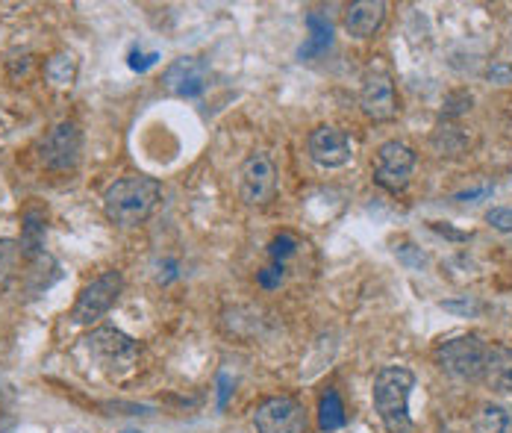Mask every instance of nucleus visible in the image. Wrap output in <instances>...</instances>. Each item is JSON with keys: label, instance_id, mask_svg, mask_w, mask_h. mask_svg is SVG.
<instances>
[{"label": "nucleus", "instance_id": "nucleus-7", "mask_svg": "<svg viewBox=\"0 0 512 433\" xmlns=\"http://www.w3.org/2000/svg\"><path fill=\"white\" fill-rule=\"evenodd\" d=\"M256 433H307V407L292 395H271L254 407Z\"/></svg>", "mask_w": 512, "mask_h": 433}, {"label": "nucleus", "instance_id": "nucleus-4", "mask_svg": "<svg viewBox=\"0 0 512 433\" xmlns=\"http://www.w3.org/2000/svg\"><path fill=\"white\" fill-rule=\"evenodd\" d=\"M486 351L489 342L480 339L477 333H457L442 339L433 348V363L454 380L465 383H480L483 378V366H486Z\"/></svg>", "mask_w": 512, "mask_h": 433}, {"label": "nucleus", "instance_id": "nucleus-24", "mask_svg": "<svg viewBox=\"0 0 512 433\" xmlns=\"http://www.w3.org/2000/svg\"><path fill=\"white\" fill-rule=\"evenodd\" d=\"M486 77H489L492 83H498V86H507V83H512V65L498 62V65H492V68L486 71Z\"/></svg>", "mask_w": 512, "mask_h": 433}, {"label": "nucleus", "instance_id": "nucleus-26", "mask_svg": "<svg viewBox=\"0 0 512 433\" xmlns=\"http://www.w3.org/2000/svg\"><path fill=\"white\" fill-rule=\"evenodd\" d=\"M124 433H139V431H124Z\"/></svg>", "mask_w": 512, "mask_h": 433}, {"label": "nucleus", "instance_id": "nucleus-12", "mask_svg": "<svg viewBox=\"0 0 512 433\" xmlns=\"http://www.w3.org/2000/svg\"><path fill=\"white\" fill-rule=\"evenodd\" d=\"M206 83H209V65L201 56H180L162 74V86L174 98H198L204 95Z\"/></svg>", "mask_w": 512, "mask_h": 433}, {"label": "nucleus", "instance_id": "nucleus-23", "mask_svg": "<svg viewBox=\"0 0 512 433\" xmlns=\"http://www.w3.org/2000/svg\"><path fill=\"white\" fill-rule=\"evenodd\" d=\"M259 286L262 289H277L280 283H283V266H277V263H271L268 269H262L259 271Z\"/></svg>", "mask_w": 512, "mask_h": 433}, {"label": "nucleus", "instance_id": "nucleus-8", "mask_svg": "<svg viewBox=\"0 0 512 433\" xmlns=\"http://www.w3.org/2000/svg\"><path fill=\"white\" fill-rule=\"evenodd\" d=\"M359 107L362 112L377 121H395L398 118V95H395V80L383 65H371L362 74V89H359Z\"/></svg>", "mask_w": 512, "mask_h": 433}, {"label": "nucleus", "instance_id": "nucleus-25", "mask_svg": "<svg viewBox=\"0 0 512 433\" xmlns=\"http://www.w3.org/2000/svg\"><path fill=\"white\" fill-rule=\"evenodd\" d=\"M159 54H130V68L133 71H148L151 65H156Z\"/></svg>", "mask_w": 512, "mask_h": 433}, {"label": "nucleus", "instance_id": "nucleus-9", "mask_svg": "<svg viewBox=\"0 0 512 433\" xmlns=\"http://www.w3.org/2000/svg\"><path fill=\"white\" fill-rule=\"evenodd\" d=\"M239 195L251 207L271 204L277 198V165L265 151L251 154L239 168Z\"/></svg>", "mask_w": 512, "mask_h": 433}, {"label": "nucleus", "instance_id": "nucleus-17", "mask_svg": "<svg viewBox=\"0 0 512 433\" xmlns=\"http://www.w3.org/2000/svg\"><path fill=\"white\" fill-rule=\"evenodd\" d=\"M474 433H512V413L501 404H483L471 419Z\"/></svg>", "mask_w": 512, "mask_h": 433}, {"label": "nucleus", "instance_id": "nucleus-19", "mask_svg": "<svg viewBox=\"0 0 512 433\" xmlns=\"http://www.w3.org/2000/svg\"><path fill=\"white\" fill-rule=\"evenodd\" d=\"M21 260H24L21 242L0 236V295L15 283V277H18V271H21Z\"/></svg>", "mask_w": 512, "mask_h": 433}, {"label": "nucleus", "instance_id": "nucleus-15", "mask_svg": "<svg viewBox=\"0 0 512 433\" xmlns=\"http://www.w3.org/2000/svg\"><path fill=\"white\" fill-rule=\"evenodd\" d=\"M24 230H21V254L30 257V260H39L42 257V248H45V213L30 207L24 213Z\"/></svg>", "mask_w": 512, "mask_h": 433}, {"label": "nucleus", "instance_id": "nucleus-13", "mask_svg": "<svg viewBox=\"0 0 512 433\" xmlns=\"http://www.w3.org/2000/svg\"><path fill=\"white\" fill-rule=\"evenodd\" d=\"M386 12H389V6L383 0H359V3H351L348 12H345V30L354 39H371L383 27Z\"/></svg>", "mask_w": 512, "mask_h": 433}, {"label": "nucleus", "instance_id": "nucleus-2", "mask_svg": "<svg viewBox=\"0 0 512 433\" xmlns=\"http://www.w3.org/2000/svg\"><path fill=\"white\" fill-rule=\"evenodd\" d=\"M80 354L89 366H95V372L121 380L133 375L139 363V342L118 327H95L80 339Z\"/></svg>", "mask_w": 512, "mask_h": 433}, {"label": "nucleus", "instance_id": "nucleus-20", "mask_svg": "<svg viewBox=\"0 0 512 433\" xmlns=\"http://www.w3.org/2000/svg\"><path fill=\"white\" fill-rule=\"evenodd\" d=\"M45 77H48L51 86H59V89L71 86L74 77H77V59L71 54H65V51L53 54L51 59L45 62Z\"/></svg>", "mask_w": 512, "mask_h": 433}, {"label": "nucleus", "instance_id": "nucleus-18", "mask_svg": "<svg viewBox=\"0 0 512 433\" xmlns=\"http://www.w3.org/2000/svg\"><path fill=\"white\" fill-rule=\"evenodd\" d=\"M345 422H348V416H345V404H342L339 392L327 389L318 401V428L321 431H339V428H345Z\"/></svg>", "mask_w": 512, "mask_h": 433}, {"label": "nucleus", "instance_id": "nucleus-16", "mask_svg": "<svg viewBox=\"0 0 512 433\" xmlns=\"http://www.w3.org/2000/svg\"><path fill=\"white\" fill-rule=\"evenodd\" d=\"M307 27H309V39L301 45V51L298 56L301 59H312V56H321L327 48H330V42H333V27H330V21L324 18V15H318V12H309L307 15Z\"/></svg>", "mask_w": 512, "mask_h": 433}, {"label": "nucleus", "instance_id": "nucleus-5", "mask_svg": "<svg viewBox=\"0 0 512 433\" xmlns=\"http://www.w3.org/2000/svg\"><path fill=\"white\" fill-rule=\"evenodd\" d=\"M121 289H124L121 271H103L101 277H95L92 283H86L80 289L77 304L71 310V322L74 325H95L98 319H103L115 307Z\"/></svg>", "mask_w": 512, "mask_h": 433}, {"label": "nucleus", "instance_id": "nucleus-3", "mask_svg": "<svg viewBox=\"0 0 512 433\" xmlns=\"http://www.w3.org/2000/svg\"><path fill=\"white\" fill-rule=\"evenodd\" d=\"M415 389V375L407 366H383L371 386L374 410L389 433H407L412 428L410 395Z\"/></svg>", "mask_w": 512, "mask_h": 433}, {"label": "nucleus", "instance_id": "nucleus-11", "mask_svg": "<svg viewBox=\"0 0 512 433\" xmlns=\"http://www.w3.org/2000/svg\"><path fill=\"white\" fill-rule=\"evenodd\" d=\"M307 154L309 160L321 168H342L354 157V142L342 127L321 124L307 136Z\"/></svg>", "mask_w": 512, "mask_h": 433}, {"label": "nucleus", "instance_id": "nucleus-21", "mask_svg": "<svg viewBox=\"0 0 512 433\" xmlns=\"http://www.w3.org/2000/svg\"><path fill=\"white\" fill-rule=\"evenodd\" d=\"M271 260L277 263V266H283L295 251H298V239L292 236V233H280V236H274V242H271Z\"/></svg>", "mask_w": 512, "mask_h": 433}, {"label": "nucleus", "instance_id": "nucleus-6", "mask_svg": "<svg viewBox=\"0 0 512 433\" xmlns=\"http://www.w3.org/2000/svg\"><path fill=\"white\" fill-rule=\"evenodd\" d=\"M415 151H412L407 142L401 139H389L377 148V157H374V183L392 195L404 192L410 186L412 171H415Z\"/></svg>", "mask_w": 512, "mask_h": 433}, {"label": "nucleus", "instance_id": "nucleus-22", "mask_svg": "<svg viewBox=\"0 0 512 433\" xmlns=\"http://www.w3.org/2000/svg\"><path fill=\"white\" fill-rule=\"evenodd\" d=\"M486 221H489V227H495L501 233H512V207H492L486 213Z\"/></svg>", "mask_w": 512, "mask_h": 433}, {"label": "nucleus", "instance_id": "nucleus-10", "mask_svg": "<svg viewBox=\"0 0 512 433\" xmlns=\"http://www.w3.org/2000/svg\"><path fill=\"white\" fill-rule=\"evenodd\" d=\"M83 154V133L74 121L56 124L39 145V160L51 171H71L80 163Z\"/></svg>", "mask_w": 512, "mask_h": 433}, {"label": "nucleus", "instance_id": "nucleus-14", "mask_svg": "<svg viewBox=\"0 0 512 433\" xmlns=\"http://www.w3.org/2000/svg\"><path fill=\"white\" fill-rule=\"evenodd\" d=\"M492 392L498 395H512V345L504 342H489L486 351V366H483V378Z\"/></svg>", "mask_w": 512, "mask_h": 433}, {"label": "nucleus", "instance_id": "nucleus-1", "mask_svg": "<svg viewBox=\"0 0 512 433\" xmlns=\"http://www.w3.org/2000/svg\"><path fill=\"white\" fill-rule=\"evenodd\" d=\"M162 186L154 177L145 174H127L112 180L103 189V213L118 227H139L148 221L159 204Z\"/></svg>", "mask_w": 512, "mask_h": 433}]
</instances>
